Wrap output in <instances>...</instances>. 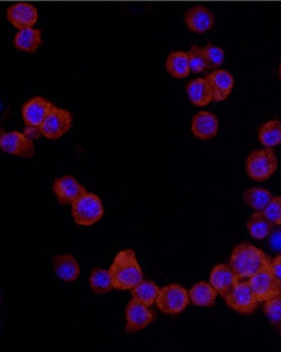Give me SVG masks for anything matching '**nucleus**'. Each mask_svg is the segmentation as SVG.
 <instances>
[{
    "instance_id": "f257e3e1",
    "label": "nucleus",
    "mask_w": 281,
    "mask_h": 352,
    "mask_svg": "<svg viewBox=\"0 0 281 352\" xmlns=\"http://www.w3.org/2000/svg\"><path fill=\"white\" fill-rule=\"evenodd\" d=\"M109 272L115 290H132L144 278L137 257L131 249L120 251L115 257Z\"/></svg>"
},
{
    "instance_id": "f03ea898",
    "label": "nucleus",
    "mask_w": 281,
    "mask_h": 352,
    "mask_svg": "<svg viewBox=\"0 0 281 352\" xmlns=\"http://www.w3.org/2000/svg\"><path fill=\"white\" fill-rule=\"evenodd\" d=\"M271 264L265 253L251 244H240L236 247L230 258L232 270L240 280L249 278Z\"/></svg>"
},
{
    "instance_id": "7ed1b4c3",
    "label": "nucleus",
    "mask_w": 281,
    "mask_h": 352,
    "mask_svg": "<svg viewBox=\"0 0 281 352\" xmlns=\"http://www.w3.org/2000/svg\"><path fill=\"white\" fill-rule=\"evenodd\" d=\"M278 161L271 148L254 151L249 155L245 163L247 175L255 182H265L271 177L278 169Z\"/></svg>"
},
{
    "instance_id": "20e7f679",
    "label": "nucleus",
    "mask_w": 281,
    "mask_h": 352,
    "mask_svg": "<svg viewBox=\"0 0 281 352\" xmlns=\"http://www.w3.org/2000/svg\"><path fill=\"white\" fill-rule=\"evenodd\" d=\"M104 205L98 195L86 192L72 204V214L79 226H90L104 217Z\"/></svg>"
},
{
    "instance_id": "39448f33",
    "label": "nucleus",
    "mask_w": 281,
    "mask_h": 352,
    "mask_svg": "<svg viewBox=\"0 0 281 352\" xmlns=\"http://www.w3.org/2000/svg\"><path fill=\"white\" fill-rule=\"evenodd\" d=\"M190 303L188 292L177 284L168 285L161 289L157 299V307L161 312L169 316L181 314Z\"/></svg>"
},
{
    "instance_id": "423d86ee",
    "label": "nucleus",
    "mask_w": 281,
    "mask_h": 352,
    "mask_svg": "<svg viewBox=\"0 0 281 352\" xmlns=\"http://www.w3.org/2000/svg\"><path fill=\"white\" fill-rule=\"evenodd\" d=\"M249 284L258 302H266L280 295V283L274 278L270 266L249 278Z\"/></svg>"
},
{
    "instance_id": "0eeeda50",
    "label": "nucleus",
    "mask_w": 281,
    "mask_h": 352,
    "mask_svg": "<svg viewBox=\"0 0 281 352\" xmlns=\"http://www.w3.org/2000/svg\"><path fill=\"white\" fill-rule=\"evenodd\" d=\"M72 124L73 116L69 111L54 107L39 131L48 140H56L70 131Z\"/></svg>"
},
{
    "instance_id": "6e6552de",
    "label": "nucleus",
    "mask_w": 281,
    "mask_h": 352,
    "mask_svg": "<svg viewBox=\"0 0 281 352\" xmlns=\"http://www.w3.org/2000/svg\"><path fill=\"white\" fill-rule=\"evenodd\" d=\"M0 148L6 154L21 158H32L35 154L33 140L19 131L3 132L0 135Z\"/></svg>"
},
{
    "instance_id": "1a4fd4ad",
    "label": "nucleus",
    "mask_w": 281,
    "mask_h": 352,
    "mask_svg": "<svg viewBox=\"0 0 281 352\" xmlns=\"http://www.w3.org/2000/svg\"><path fill=\"white\" fill-rule=\"evenodd\" d=\"M126 332L129 334L139 332L156 320V312L150 307L132 299L126 307Z\"/></svg>"
},
{
    "instance_id": "9d476101",
    "label": "nucleus",
    "mask_w": 281,
    "mask_h": 352,
    "mask_svg": "<svg viewBox=\"0 0 281 352\" xmlns=\"http://www.w3.org/2000/svg\"><path fill=\"white\" fill-rule=\"evenodd\" d=\"M225 301L232 309L245 316L253 314L259 303L251 291L249 280L247 282L240 280L226 297Z\"/></svg>"
},
{
    "instance_id": "9b49d317",
    "label": "nucleus",
    "mask_w": 281,
    "mask_h": 352,
    "mask_svg": "<svg viewBox=\"0 0 281 352\" xmlns=\"http://www.w3.org/2000/svg\"><path fill=\"white\" fill-rule=\"evenodd\" d=\"M54 104L41 96H35L25 102L22 108L23 120L28 129L39 131L46 117L54 109Z\"/></svg>"
},
{
    "instance_id": "f8f14e48",
    "label": "nucleus",
    "mask_w": 281,
    "mask_h": 352,
    "mask_svg": "<svg viewBox=\"0 0 281 352\" xmlns=\"http://www.w3.org/2000/svg\"><path fill=\"white\" fill-rule=\"evenodd\" d=\"M6 18L14 28L23 30L31 28L36 24L38 21V10L28 2H18L8 8Z\"/></svg>"
},
{
    "instance_id": "ddd939ff",
    "label": "nucleus",
    "mask_w": 281,
    "mask_h": 352,
    "mask_svg": "<svg viewBox=\"0 0 281 352\" xmlns=\"http://www.w3.org/2000/svg\"><path fill=\"white\" fill-rule=\"evenodd\" d=\"M54 195L62 205L73 204L87 192L86 188L72 175L58 178L52 186Z\"/></svg>"
},
{
    "instance_id": "4468645a",
    "label": "nucleus",
    "mask_w": 281,
    "mask_h": 352,
    "mask_svg": "<svg viewBox=\"0 0 281 352\" xmlns=\"http://www.w3.org/2000/svg\"><path fill=\"white\" fill-rule=\"evenodd\" d=\"M240 280L232 266L227 265V264H220V265L215 266L210 276V284L224 299L228 296V294L232 292V289Z\"/></svg>"
},
{
    "instance_id": "2eb2a0df",
    "label": "nucleus",
    "mask_w": 281,
    "mask_h": 352,
    "mask_svg": "<svg viewBox=\"0 0 281 352\" xmlns=\"http://www.w3.org/2000/svg\"><path fill=\"white\" fill-rule=\"evenodd\" d=\"M184 23L188 30L198 34H203L213 28L215 24V16L209 8L196 6L186 12Z\"/></svg>"
},
{
    "instance_id": "dca6fc26",
    "label": "nucleus",
    "mask_w": 281,
    "mask_h": 352,
    "mask_svg": "<svg viewBox=\"0 0 281 352\" xmlns=\"http://www.w3.org/2000/svg\"><path fill=\"white\" fill-rule=\"evenodd\" d=\"M211 89L213 102H223L232 94L234 78L228 71L215 70L205 77Z\"/></svg>"
},
{
    "instance_id": "f3484780",
    "label": "nucleus",
    "mask_w": 281,
    "mask_h": 352,
    "mask_svg": "<svg viewBox=\"0 0 281 352\" xmlns=\"http://www.w3.org/2000/svg\"><path fill=\"white\" fill-rule=\"evenodd\" d=\"M219 129V121L215 114L201 111L194 115L192 121V131L196 138L207 140L215 138Z\"/></svg>"
},
{
    "instance_id": "a211bd4d",
    "label": "nucleus",
    "mask_w": 281,
    "mask_h": 352,
    "mask_svg": "<svg viewBox=\"0 0 281 352\" xmlns=\"http://www.w3.org/2000/svg\"><path fill=\"white\" fill-rule=\"evenodd\" d=\"M52 264L54 274L64 282H75L80 276V265L77 259L71 254L56 255Z\"/></svg>"
},
{
    "instance_id": "6ab92c4d",
    "label": "nucleus",
    "mask_w": 281,
    "mask_h": 352,
    "mask_svg": "<svg viewBox=\"0 0 281 352\" xmlns=\"http://www.w3.org/2000/svg\"><path fill=\"white\" fill-rule=\"evenodd\" d=\"M42 43V33L39 29L27 28L23 30H19V32L14 35V44L16 50L20 52H28V54H34Z\"/></svg>"
},
{
    "instance_id": "aec40b11",
    "label": "nucleus",
    "mask_w": 281,
    "mask_h": 352,
    "mask_svg": "<svg viewBox=\"0 0 281 352\" xmlns=\"http://www.w3.org/2000/svg\"><path fill=\"white\" fill-rule=\"evenodd\" d=\"M188 100L196 107H205L213 102L211 89L207 85V79L199 78L190 81L186 87Z\"/></svg>"
},
{
    "instance_id": "412c9836",
    "label": "nucleus",
    "mask_w": 281,
    "mask_h": 352,
    "mask_svg": "<svg viewBox=\"0 0 281 352\" xmlns=\"http://www.w3.org/2000/svg\"><path fill=\"white\" fill-rule=\"evenodd\" d=\"M217 291L209 283L201 282L194 285L190 292V301L196 307H212L217 300Z\"/></svg>"
},
{
    "instance_id": "4be33fe9",
    "label": "nucleus",
    "mask_w": 281,
    "mask_h": 352,
    "mask_svg": "<svg viewBox=\"0 0 281 352\" xmlns=\"http://www.w3.org/2000/svg\"><path fill=\"white\" fill-rule=\"evenodd\" d=\"M166 70L173 78L183 79L190 73V60L188 52H172L166 60Z\"/></svg>"
},
{
    "instance_id": "5701e85b",
    "label": "nucleus",
    "mask_w": 281,
    "mask_h": 352,
    "mask_svg": "<svg viewBox=\"0 0 281 352\" xmlns=\"http://www.w3.org/2000/svg\"><path fill=\"white\" fill-rule=\"evenodd\" d=\"M161 289L150 280H142L131 290V298L146 307H152L156 303Z\"/></svg>"
},
{
    "instance_id": "b1692460",
    "label": "nucleus",
    "mask_w": 281,
    "mask_h": 352,
    "mask_svg": "<svg viewBox=\"0 0 281 352\" xmlns=\"http://www.w3.org/2000/svg\"><path fill=\"white\" fill-rule=\"evenodd\" d=\"M273 226L263 211H256L247 224V232L257 240L268 238L273 230Z\"/></svg>"
},
{
    "instance_id": "393cba45",
    "label": "nucleus",
    "mask_w": 281,
    "mask_h": 352,
    "mask_svg": "<svg viewBox=\"0 0 281 352\" xmlns=\"http://www.w3.org/2000/svg\"><path fill=\"white\" fill-rule=\"evenodd\" d=\"M272 198L271 192L263 188H249L243 195L245 204L256 211L265 210Z\"/></svg>"
},
{
    "instance_id": "a878e982",
    "label": "nucleus",
    "mask_w": 281,
    "mask_h": 352,
    "mask_svg": "<svg viewBox=\"0 0 281 352\" xmlns=\"http://www.w3.org/2000/svg\"><path fill=\"white\" fill-rule=\"evenodd\" d=\"M259 140L265 148H274L281 144V122L270 120L262 125L259 131Z\"/></svg>"
},
{
    "instance_id": "bb28decb",
    "label": "nucleus",
    "mask_w": 281,
    "mask_h": 352,
    "mask_svg": "<svg viewBox=\"0 0 281 352\" xmlns=\"http://www.w3.org/2000/svg\"><path fill=\"white\" fill-rule=\"evenodd\" d=\"M90 288L96 295L106 294L114 289L110 272L102 268H94L90 274Z\"/></svg>"
},
{
    "instance_id": "cd10ccee",
    "label": "nucleus",
    "mask_w": 281,
    "mask_h": 352,
    "mask_svg": "<svg viewBox=\"0 0 281 352\" xmlns=\"http://www.w3.org/2000/svg\"><path fill=\"white\" fill-rule=\"evenodd\" d=\"M205 60H207V70L219 68L223 64L225 58V52L222 48L209 43L203 48Z\"/></svg>"
},
{
    "instance_id": "c85d7f7f",
    "label": "nucleus",
    "mask_w": 281,
    "mask_h": 352,
    "mask_svg": "<svg viewBox=\"0 0 281 352\" xmlns=\"http://www.w3.org/2000/svg\"><path fill=\"white\" fill-rule=\"evenodd\" d=\"M188 56L192 72L201 73L207 70V64L205 54H203V50L200 46L192 45L188 52Z\"/></svg>"
},
{
    "instance_id": "c756f323",
    "label": "nucleus",
    "mask_w": 281,
    "mask_h": 352,
    "mask_svg": "<svg viewBox=\"0 0 281 352\" xmlns=\"http://www.w3.org/2000/svg\"><path fill=\"white\" fill-rule=\"evenodd\" d=\"M264 314L267 316L268 320L273 326L280 327L281 324V296L274 297L270 300L264 302Z\"/></svg>"
},
{
    "instance_id": "7c9ffc66",
    "label": "nucleus",
    "mask_w": 281,
    "mask_h": 352,
    "mask_svg": "<svg viewBox=\"0 0 281 352\" xmlns=\"http://www.w3.org/2000/svg\"><path fill=\"white\" fill-rule=\"evenodd\" d=\"M263 212L273 226H281V197H273Z\"/></svg>"
},
{
    "instance_id": "2f4dec72",
    "label": "nucleus",
    "mask_w": 281,
    "mask_h": 352,
    "mask_svg": "<svg viewBox=\"0 0 281 352\" xmlns=\"http://www.w3.org/2000/svg\"><path fill=\"white\" fill-rule=\"evenodd\" d=\"M269 245L272 250L281 252V230H272L269 234Z\"/></svg>"
},
{
    "instance_id": "473e14b6",
    "label": "nucleus",
    "mask_w": 281,
    "mask_h": 352,
    "mask_svg": "<svg viewBox=\"0 0 281 352\" xmlns=\"http://www.w3.org/2000/svg\"><path fill=\"white\" fill-rule=\"evenodd\" d=\"M270 268H271L274 278L281 284V255L276 257V258L272 261L271 264H270Z\"/></svg>"
},
{
    "instance_id": "72a5a7b5",
    "label": "nucleus",
    "mask_w": 281,
    "mask_h": 352,
    "mask_svg": "<svg viewBox=\"0 0 281 352\" xmlns=\"http://www.w3.org/2000/svg\"><path fill=\"white\" fill-rule=\"evenodd\" d=\"M280 78H281V65H280Z\"/></svg>"
},
{
    "instance_id": "f704fd0d",
    "label": "nucleus",
    "mask_w": 281,
    "mask_h": 352,
    "mask_svg": "<svg viewBox=\"0 0 281 352\" xmlns=\"http://www.w3.org/2000/svg\"><path fill=\"white\" fill-rule=\"evenodd\" d=\"M280 296H281V285H280Z\"/></svg>"
},
{
    "instance_id": "c9c22d12",
    "label": "nucleus",
    "mask_w": 281,
    "mask_h": 352,
    "mask_svg": "<svg viewBox=\"0 0 281 352\" xmlns=\"http://www.w3.org/2000/svg\"><path fill=\"white\" fill-rule=\"evenodd\" d=\"M280 332H281V324H280Z\"/></svg>"
}]
</instances>
